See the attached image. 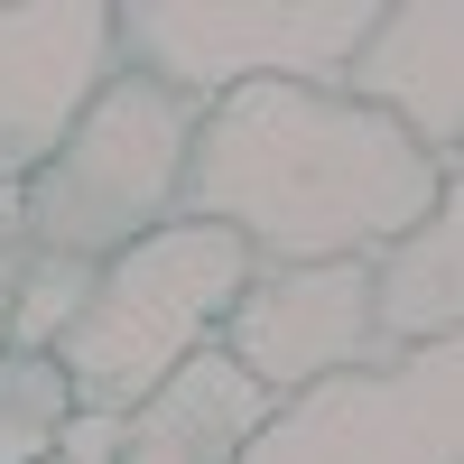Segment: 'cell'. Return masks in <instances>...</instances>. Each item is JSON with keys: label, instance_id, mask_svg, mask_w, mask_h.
<instances>
[{"label": "cell", "instance_id": "obj_1", "mask_svg": "<svg viewBox=\"0 0 464 464\" xmlns=\"http://www.w3.org/2000/svg\"><path fill=\"white\" fill-rule=\"evenodd\" d=\"M446 186L455 168L409 149L334 84H242L196 111L177 214L232 232L251 269H306L372 260L409 223H428Z\"/></svg>", "mask_w": 464, "mask_h": 464}, {"label": "cell", "instance_id": "obj_2", "mask_svg": "<svg viewBox=\"0 0 464 464\" xmlns=\"http://www.w3.org/2000/svg\"><path fill=\"white\" fill-rule=\"evenodd\" d=\"M251 279V251L214 223H159L149 242L111 251L93 269L84 306L65 316L56 334V372H65V400L74 409H102V418H130L168 372H186L214 343L223 306L242 297Z\"/></svg>", "mask_w": 464, "mask_h": 464}, {"label": "cell", "instance_id": "obj_3", "mask_svg": "<svg viewBox=\"0 0 464 464\" xmlns=\"http://www.w3.org/2000/svg\"><path fill=\"white\" fill-rule=\"evenodd\" d=\"M186 140H196V102H177L168 84H149V74L121 65L84 111H74V130L56 140V159L19 186L28 251L102 269L111 251H130L159 223H177Z\"/></svg>", "mask_w": 464, "mask_h": 464}, {"label": "cell", "instance_id": "obj_4", "mask_svg": "<svg viewBox=\"0 0 464 464\" xmlns=\"http://www.w3.org/2000/svg\"><path fill=\"white\" fill-rule=\"evenodd\" d=\"M381 0H121L111 47L177 102H223L242 84H334Z\"/></svg>", "mask_w": 464, "mask_h": 464}, {"label": "cell", "instance_id": "obj_5", "mask_svg": "<svg viewBox=\"0 0 464 464\" xmlns=\"http://www.w3.org/2000/svg\"><path fill=\"white\" fill-rule=\"evenodd\" d=\"M455 446H464V353L428 343V353L362 362L316 391L269 400L242 464H455Z\"/></svg>", "mask_w": 464, "mask_h": 464}, {"label": "cell", "instance_id": "obj_6", "mask_svg": "<svg viewBox=\"0 0 464 464\" xmlns=\"http://www.w3.org/2000/svg\"><path fill=\"white\" fill-rule=\"evenodd\" d=\"M214 353L242 372L260 400H288V391H316V381H334V372L381 362L362 260L251 269L242 297H232V306H223V325H214Z\"/></svg>", "mask_w": 464, "mask_h": 464}, {"label": "cell", "instance_id": "obj_7", "mask_svg": "<svg viewBox=\"0 0 464 464\" xmlns=\"http://www.w3.org/2000/svg\"><path fill=\"white\" fill-rule=\"evenodd\" d=\"M111 74V0H0V196H19L56 159L74 111Z\"/></svg>", "mask_w": 464, "mask_h": 464}, {"label": "cell", "instance_id": "obj_8", "mask_svg": "<svg viewBox=\"0 0 464 464\" xmlns=\"http://www.w3.org/2000/svg\"><path fill=\"white\" fill-rule=\"evenodd\" d=\"M334 93L381 111L437 168H455V140H464V0H381L362 47L334 74Z\"/></svg>", "mask_w": 464, "mask_h": 464}, {"label": "cell", "instance_id": "obj_9", "mask_svg": "<svg viewBox=\"0 0 464 464\" xmlns=\"http://www.w3.org/2000/svg\"><path fill=\"white\" fill-rule=\"evenodd\" d=\"M362 288H372V343L381 362L400 353H428V343H455L464 325V196L446 186L428 223H409L400 242H381L362 260Z\"/></svg>", "mask_w": 464, "mask_h": 464}, {"label": "cell", "instance_id": "obj_10", "mask_svg": "<svg viewBox=\"0 0 464 464\" xmlns=\"http://www.w3.org/2000/svg\"><path fill=\"white\" fill-rule=\"evenodd\" d=\"M260 418H269V400L205 343L186 372H168L159 391L121 418L111 464H242V446H251Z\"/></svg>", "mask_w": 464, "mask_h": 464}, {"label": "cell", "instance_id": "obj_11", "mask_svg": "<svg viewBox=\"0 0 464 464\" xmlns=\"http://www.w3.org/2000/svg\"><path fill=\"white\" fill-rule=\"evenodd\" d=\"M74 418L56 353H0V464H47L56 428Z\"/></svg>", "mask_w": 464, "mask_h": 464}, {"label": "cell", "instance_id": "obj_12", "mask_svg": "<svg viewBox=\"0 0 464 464\" xmlns=\"http://www.w3.org/2000/svg\"><path fill=\"white\" fill-rule=\"evenodd\" d=\"M84 288H93V269H74V260H28V279H19V297H10V353H56V334H65L74 306H84Z\"/></svg>", "mask_w": 464, "mask_h": 464}, {"label": "cell", "instance_id": "obj_13", "mask_svg": "<svg viewBox=\"0 0 464 464\" xmlns=\"http://www.w3.org/2000/svg\"><path fill=\"white\" fill-rule=\"evenodd\" d=\"M28 223H19V196H0V353H10V297H19V279H28Z\"/></svg>", "mask_w": 464, "mask_h": 464}, {"label": "cell", "instance_id": "obj_14", "mask_svg": "<svg viewBox=\"0 0 464 464\" xmlns=\"http://www.w3.org/2000/svg\"><path fill=\"white\" fill-rule=\"evenodd\" d=\"M111 446H121V418L74 409L65 428H56V455H47V464H111Z\"/></svg>", "mask_w": 464, "mask_h": 464}]
</instances>
